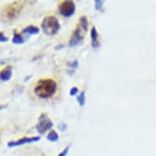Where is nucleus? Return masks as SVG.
<instances>
[{
  "label": "nucleus",
  "mask_w": 156,
  "mask_h": 156,
  "mask_svg": "<svg viewBox=\"0 0 156 156\" xmlns=\"http://www.w3.org/2000/svg\"><path fill=\"white\" fill-rule=\"evenodd\" d=\"M79 94V89L76 87H73L69 91V95L70 96H76Z\"/></svg>",
  "instance_id": "obj_17"
},
{
  "label": "nucleus",
  "mask_w": 156,
  "mask_h": 156,
  "mask_svg": "<svg viewBox=\"0 0 156 156\" xmlns=\"http://www.w3.org/2000/svg\"><path fill=\"white\" fill-rule=\"evenodd\" d=\"M39 28L35 27V26H28L23 30V34H26L27 36H32V35H37L39 34Z\"/></svg>",
  "instance_id": "obj_10"
},
{
  "label": "nucleus",
  "mask_w": 156,
  "mask_h": 156,
  "mask_svg": "<svg viewBox=\"0 0 156 156\" xmlns=\"http://www.w3.org/2000/svg\"><path fill=\"white\" fill-rule=\"evenodd\" d=\"M40 139H41V137H23L16 141H10V142H8L7 147L8 148H13V147L22 146V145H25V144L35 143V142L40 141Z\"/></svg>",
  "instance_id": "obj_7"
},
{
  "label": "nucleus",
  "mask_w": 156,
  "mask_h": 156,
  "mask_svg": "<svg viewBox=\"0 0 156 156\" xmlns=\"http://www.w3.org/2000/svg\"><path fill=\"white\" fill-rule=\"evenodd\" d=\"M58 139H59V136H58V134L55 131H53V129H51L47 134V140L50 141V142H57Z\"/></svg>",
  "instance_id": "obj_12"
},
{
  "label": "nucleus",
  "mask_w": 156,
  "mask_h": 156,
  "mask_svg": "<svg viewBox=\"0 0 156 156\" xmlns=\"http://www.w3.org/2000/svg\"><path fill=\"white\" fill-rule=\"evenodd\" d=\"M90 36H91V45L94 49L98 48L100 43H99V39H98V32H97L96 27H92L90 32Z\"/></svg>",
  "instance_id": "obj_8"
},
{
  "label": "nucleus",
  "mask_w": 156,
  "mask_h": 156,
  "mask_svg": "<svg viewBox=\"0 0 156 156\" xmlns=\"http://www.w3.org/2000/svg\"><path fill=\"white\" fill-rule=\"evenodd\" d=\"M41 28H42L44 34L48 35V36H53V35H56L58 31L60 30V23L54 16H49L42 20Z\"/></svg>",
  "instance_id": "obj_3"
},
{
  "label": "nucleus",
  "mask_w": 156,
  "mask_h": 156,
  "mask_svg": "<svg viewBox=\"0 0 156 156\" xmlns=\"http://www.w3.org/2000/svg\"><path fill=\"white\" fill-rule=\"evenodd\" d=\"M53 128V122L49 119V116L46 113H42L39 116L38 119V123L36 125V129L40 135L45 134L47 131H51V129Z\"/></svg>",
  "instance_id": "obj_4"
},
{
  "label": "nucleus",
  "mask_w": 156,
  "mask_h": 156,
  "mask_svg": "<svg viewBox=\"0 0 156 156\" xmlns=\"http://www.w3.org/2000/svg\"><path fill=\"white\" fill-rule=\"evenodd\" d=\"M58 12L64 17H70L76 12V4L70 0H64L58 4Z\"/></svg>",
  "instance_id": "obj_5"
},
{
  "label": "nucleus",
  "mask_w": 156,
  "mask_h": 156,
  "mask_svg": "<svg viewBox=\"0 0 156 156\" xmlns=\"http://www.w3.org/2000/svg\"><path fill=\"white\" fill-rule=\"evenodd\" d=\"M85 33H86V32L82 30V28L80 27V26H78L76 30L73 31L72 37H70L69 42V46L73 48V47H76L78 45L82 44V42H83V40H84Z\"/></svg>",
  "instance_id": "obj_6"
},
{
  "label": "nucleus",
  "mask_w": 156,
  "mask_h": 156,
  "mask_svg": "<svg viewBox=\"0 0 156 156\" xmlns=\"http://www.w3.org/2000/svg\"><path fill=\"white\" fill-rule=\"evenodd\" d=\"M0 64H5V60H3V59H0Z\"/></svg>",
  "instance_id": "obj_21"
},
{
  "label": "nucleus",
  "mask_w": 156,
  "mask_h": 156,
  "mask_svg": "<svg viewBox=\"0 0 156 156\" xmlns=\"http://www.w3.org/2000/svg\"><path fill=\"white\" fill-rule=\"evenodd\" d=\"M59 129L60 131H66V123H59Z\"/></svg>",
  "instance_id": "obj_20"
},
{
  "label": "nucleus",
  "mask_w": 156,
  "mask_h": 156,
  "mask_svg": "<svg viewBox=\"0 0 156 156\" xmlns=\"http://www.w3.org/2000/svg\"><path fill=\"white\" fill-rule=\"evenodd\" d=\"M7 41H8L7 37L5 36L3 33H1V32H0V42H1V43H5V42H7Z\"/></svg>",
  "instance_id": "obj_18"
},
{
  "label": "nucleus",
  "mask_w": 156,
  "mask_h": 156,
  "mask_svg": "<svg viewBox=\"0 0 156 156\" xmlns=\"http://www.w3.org/2000/svg\"><path fill=\"white\" fill-rule=\"evenodd\" d=\"M27 41V37H23L22 34H19V33H14L13 35V38L11 40V42L16 45H20V44H23Z\"/></svg>",
  "instance_id": "obj_11"
},
{
  "label": "nucleus",
  "mask_w": 156,
  "mask_h": 156,
  "mask_svg": "<svg viewBox=\"0 0 156 156\" xmlns=\"http://www.w3.org/2000/svg\"><path fill=\"white\" fill-rule=\"evenodd\" d=\"M23 3L20 1H16L4 7L1 11V20L3 22H11L19 16L23 9Z\"/></svg>",
  "instance_id": "obj_2"
},
{
  "label": "nucleus",
  "mask_w": 156,
  "mask_h": 156,
  "mask_svg": "<svg viewBox=\"0 0 156 156\" xmlns=\"http://www.w3.org/2000/svg\"><path fill=\"white\" fill-rule=\"evenodd\" d=\"M79 26L82 28V30L87 32L88 31V19L86 16H82L79 22Z\"/></svg>",
  "instance_id": "obj_14"
},
{
  "label": "nucleus",
  "mask_w": 156,
  "mask_h": 156,
  "mask_svg": "<svg viewBox=\"0 0 156 156\" xmlns=\"http://www.w3.org/2000/svg\"><path fill=\"white\" fill-rule=\"evenodd\" d=\"M57 91V83L52 79H41L34 87L35 95L42 99L52 97Z\"/></svg>",
  "instance_id": "obj_1"
},
{
  "label": "nucleus",
  "mask_w": 156,
  "mask_h": 156,
  "mask_svg": "<svg viewBox=\"0 0 156 156\" xmlns=\"http://www.w3.org/2000/svg\"><path fill=\"white\" fill-rule=\"evenodd\" d=\"M78 66H79V61L78 60H73V62L72 63V66L73 67V69H76V67H78Z\"/></svg>",
  "instance_id": "obj_19"
},
{
  "label": "nucleus",
  "mask_w": 156,
  "mask_h": 156,
  "mask_svg": "<svg viewBox=\"0 0 156 156\" xmlns=\"http://www.w3.org/2000/svg\"><path fill=\"white\" fill-rule=\"evenodd\" d=\"M11 76H12V67L8 66L0 72V80L3 82H7L11 79Z\"/></svg>",
  "instance_id": "obj_9"
},
{
  "label": "nucleus",
  "mask_w": 156,
  "mask_h": 156,
  "mask_svg": "<svg viewBox=\"0 0 156 156\" xmlns=\"http://www.w3.org/2000/svg\"><path fill=\"white\" fill-rule=\"evenodd\" d=\"M69 148H70V145H67L66 148H64L62 151H61L57 156H66L67 153H69Z\"/></svg>",
  "instance_id": "obj_16"
},
{
  "label": "nucleus",
  "mask_w": 156,
  "mask_h": 156,
  "mask_svg": "<svg viewBox=\"0 0 156 156\" xmlns=\"http://www.w3.org/2000/svg\"><path fill=\"white\" fill-rule=\"evenodd\" d=\"M103 3H104V2L101 1V0H96V1L94 2V7H95V9L97 11L101 10L102 7H103Z\"/></svg>",
  "instance_id": "obj_15"
},
{
  "label": "nucleus",
  "mask_w": 156,
  "mask_h": 156,
  "mask_svg": "<svg viewBox=\"0 0 156 156\" xmlns=\"http://www.w3.org/2000/svg\"><path fill=\"white\" fill-rule=\"evenodd\" d=\"M76 100H78L80 106H84L85 103H86V93H85V91H82V92L79 94L78 97H76Z\"/></svg>",
  "instance_id": "obj_13"
}]
</instances>
